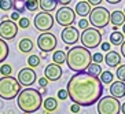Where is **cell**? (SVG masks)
Here are the masks:
<instances>
[{"instance_id": "obj_4", "label": "cell", "mask_w": 125, "mask_h": 114, "mask_svg": "<svg viewBox=\"0 0 125 114\" xmlns=\"http://www.w3.org/2000/svg\"><path fill=\"white\" fill-rule=\"evenodd\" d=\"M19 81L12 76H3L0 77V99L11 100L15 99L21 92Z\"/></svg>"}, {"instance_id": "obj_17", "label": "cell", "mask_w": 125, "mask_h": 114, "mask_svg": "<svg viewBox=\"0 0 125 114\" xmlns=\"http://www.w3.org/2000/svg\"><path fill=\"white\" fill-rule=\"evenodd\" d=\"M91 4L87 1V0H81V1H78L77 4H76V7H74V11H76V14L80 15V17H83V18H85V17H88L89 12H91Z\"/></svg>"}, {"instance_id": "obj_28", "label": "cell", "mask_w": 125, "mask_h": 114, "mask_svg": "<svg viewBox=\"0 0 125 114\" xmlns=\"http://www.w3.org/2000/svg\"><path fill=\"white\" fill-rule=\"evenodd\" d=\"M28 66L32 67V69L40 66V56L39 55H29V58H28Z\"/></svg>"}, {"instance_id": "obj_14", "label": "cell", "mask_w": 125, "mask_h": 114, "mask_svg": "<svg viewBox=\"0 0 125 114\" xmlns=\"http://www.w3.org/2000/svg\"><path fill=\"white\" fill-rule=\"evenodd\" d=\"M62 74H63L62 67L59 66L58 63H55V62L47 65L45 69H44V77H47L48 81H56V80H59V78L62 77Z\"/></svg>"}, {"instance_id": "obj_3", "label": "cell", "mask_w": 125, "mask_h": 114, "mask_svg": "<svg viewBox=\"0 0 125 114\" xmlns=\"http://www.w3.org/2000/svg\"><path fill=\"white\" fill-rule=\"evenodd\" d=\"M17 103L23 113L32 114L36 113L43 106V98H41L40 91H37L34 88H25L17 96Z\"/></svg>"}, {"instance_id": "obj_39", "label": "cell", "mask_w": 125, "mask_h": 114, "mask_svg": "<svg viewBox=\"0 0 125 114\" xmlns=\"http://www.w3.org/2000/svg\"><path fill=\"white\" fill-rule=\"evenodd\" d=\"M70 111H72V113H78V111H80V104L73 103V104H72V107H70Z\"/></svg>"}, {"instance_id": "obj_37", "label": "cell", "mask_w": 125, "mask_h": 114, "mask_svg": "<svg viewBox=\"0 0 125 114\" xmlns=\"http://www.w3.org/2000/svg\"><path fill=\"white\" fill-rule=\"evenodd\" d=\"M47 84H48L47 77H40V78H39V85H40V88H45Z\"/></svg>"}, {"instance_id": "obj_7", "label": "cell", "mask_w": 125, "mask_h": 114, "mask_svg": "<svg viewBox=\"0 0 125 114\" xmlns=\"http://www.w3.org/2000/svg\"><path fill=\"white\" fill-rule=\"evenodd\" d=\"M121 113V103L120 99L109 95L100 98L98 102V114H120Z\"/></svg>"}, {"instance_id": "obj_41", "label": "cell", "mask_w": 125, "mask_h": 114, "mask_svg": "<svg viewBox=\"0 0 125 114\" xmlns=\"http://www.w3.org/2000/svg\"><path fill=\"white\" fill-rule=\"evenodd\" d=\"M87 1H88L89 4H91V6H100V3H102L103 0H87Z\"/></svg>"}, {"instance_id": "obj_44", "label": "cell", "mask_w": 125, "mask_h": 114, "mask_svg": "<svg viewBox=\"0 0 125 114\" xmlns=\"http://www.w3.org/2000/svg\"><path fill=\"white\" fill-rule=\"evenodd\" d=\"M121 55L125 58V40H124V43L121 44Z\"/></svg>"}, {"instance_id": "obj_6", "label": "cell", "mask_w": 125, "mask_h": 114, "mask_svg": "<svg viewBox=\"0 0 125 114\" xmlns=\"http://www.w3.org/2000/svg\"><path fill=\"white\" fill-rule=\"evenodd\" d=\"M80 41L83 47L92 50L96 48L102 44V32L96 28H87L83 30V33L80 36Z\"/></svg>"}, {"instance_id": "obj_29", "label": "cell", "mask_w": 125, "mask_h": 114, "mask_svg": "<svg viewBox=\"0 0 125 114\" xmlns=\"http://www.w3.org/2000/svg\"><path fill=\"white\" fill-rule=\"evenodd\" d=\"M25 7L26 11H36L39 8V0H25Z\"/></svg>"}, {"instance_id": "obj_35", "label": "cell", "mask_w": 125, "mask_h": 114, "mask_svg": "<svg viewBox=\"0 0 125 114\" xmlns=\"http://www.w3.org/2000/svg\"><path fill=\"white\" fill-rule=\"evenodd\" d=\"M103 61H104V56H103L100 52L92 54V62H95V63H102Z\"/></svg>"}, {"instance_id": "obj_20", "label": "cell", "mask_w": 125, "mask_h": 114, "mask_svg": "<svg viewBox=\"0 0 125 114\" xmlns=\"http://www.w3.org/2000/svg\"><path fill=\"white\" fill-rule=\"evenodd\" d=\"M18 48H19V51L23 52V54H29V52L33 51L34 44H33V41L30 40L29 37H25V39H22V40H19Z\"/></svg>"}, {"instance_id": "obj_15", "label": "cell", "mask_w": 125, "mask_h": 114, "mask_svg": "<svg viewBox=\"0 0 125 114\" xmlns=\"http://www.w3.org/2000/svg\"><path fill=\"white\" fill-rule=\"evenodd\" d=\"M110 95L114 96V98H117V99H121L125 96V83L122 81H113L110 85Z\"/></svg>"}, {"instance_id": "obj_10", "label": "cell", "mask_w": 125, "mask_h": 114, "mask_svg": "<svg viewBox=\"0 0 125 114\" xmlns=\"http://www.w3.org/2000/svg\"><path fill=\"white\" fill-rule=\"evenodd\" d=\"M58 45V39L54 33L50 32H43L40 36L37 37V47L40 48L43 52H51L54 51Z\"/></svg>"}, {"instance_id": "obj_22", "label": "cell", "mask_w": 125, "mask_h": 114, "mask_svg": "<svg viewBox=\"0 0 125 114\" xmlns=\"http://www.w3.org/2000/svg\"><path fill=\"white\" fill-rule=\"evenodd\" d=\"M124 33L118 32V30H114L113 33L110 34V44L111 45H121L124 43Z\"/></svg>"}, {"instance_id": "obj_21", "label": "cell", "mask_w": 125, "mask_h": 114, "mask_svg": "<svg viewBox=\"0 0 125 114\" xmlns=\"http://www.w3.org/2000/svg\"><path fill=\"white\" fill-rule=\"evenodd\" d=\"M102 66H100V63H95L92 62L91 65H89L88 67H87V70H85V73L91 74V76H94V77H99L100 74H102Z\"/></svg>"}, {"instance_id": "obj_24", "label": "cell", "mask_w": 125, "mask_h": 114, "mask_svg": "<svg viewBox=\"0 0 125 114\" xmlns=\"http://www.w3.org/2000/svg\"><path fill=\"white\" fill-rule=\"evenodd\" d=\"M8 54H10V48H8V44L6 43V40H3L0 37V63L4 62L7 59Z\"/></svg>"}, {"instance_id": "obj_1", "label": "cell", "mask_w": 125, "mask_h": 114, "mask_svg": "<svg viewBox=\"0 0 125 114\" xmlns=\"http://www.w3.org/2000/svg\"><path fill=\"white\" fill-rule=\"evenodd\" d=\"M69 99L80 106H92L103 95V83L99 77H94L91 74L80 72L72 76L67 83Z\"/></svg>"}, {"instance_id": "obj_16", "label": "cell", "mask_w": 125, "mask_h": 114, "mask_svg": "<svg viewBox=\"0 0 125 114\" xmlns=\"http://www.w3.org/2000/svg\"><path fill=\"white\" fill-rule=\"evenodd\" d=\"M104 62H106V65L109 67H117V66H120V63H121V55H120L117 51L110 50V51L104 55Z\"/></svg>"}, {"instance_id": "obj_43", "label": "cell", "mask_w": 125, "mask_h": 114, "mask_svg": "<svg viewBox=\"0 0 125 114\" xmlns=\"http://www.w3.org/2000/svg\"><path fill=\"white\" fill-rule=\"evenodd\" d=\"M109 4H118V3H121L122 0H106Z\"/></svg>"}, {"instance_id": "obj_38", "label": "cell", "mask_w": 125, "mask_h": 114, "mask_svg": "<svg viewBox=\"0 0 125 114\" xmlns=\"http://www.w3.org/2000/svg\"><path fill=\"white\" fill-rule=\"evenodd\" d=\"M110 43H102L100 44V48H102V51H104V52H109L110 51Z\"/></svg>"}, {"instance_id": "obj_8", "label": "cell", "mask_w": 125, "mask_h": 114, "mask_svg": "<svg viewBox=\"0 0 125 114\" xmlns=\"http://www.w3.org/2000/svg\"><path fill=\"white\" fill-rule=\"evenodd\" d=\"M55 21L58 25L66 28V26H72L76 22V11L72 10L67 6H62L58 11L55 12Z\"/></svg>"}, {"instance_id": "obj_40", "label": "cell", "mask_w": 125, "mask_h": 114, "mask_svg": "<svg viewBox=\"0 0 125 114\" xmlns=\"http://www.w3.org/2000/svg\"><path fill=\"white\" fill-rule=\"evenodd\" d=\"M19 18H21V14H19V12L14 11V12H12V14H11V19H12V21H14V22H15V21L18 22V21H19Z\"/></svg>"}, {"instance_id": "obj_27", "label": "cell", "mask_w": 125, "mask_h": 114, "mask_svg": "<svg viewBox=\"0 0 125 114\" xmlns=\"http://www.w3.org/2000/svg\"><path fill=\"white\" fill-rule=\"evenodd\" d=\"M11 8H14V0H0L1 11H11Z\"/></svg>"}, {"instance_id": "obj_36", "label": "cell", "mask_w": 125, "mask_h": 114, "mask_svg": "<svg viewBox=\"0 0 125 114\" xmlns=\"http://www.w3.org/2000/svg\"><path fill=\"white\" fill-rule=\"evenodd\" d=\"M88 23H89V22H88L85 18H81L80 21H78V28L84 30V29H87V28H88Z\"/></svg>"}, {"instance_id": "obj_42", "label": "cell", "mask_w": 125, "mask_h": 114, "mask_svg": "<svg viewBox=\"0 0 125 114\" xmlns=\"http://www.w3.org/2000/svg\"><path fill=\"white\" fill-rule=\"evenodd\" d=\"M59 4H62V6H69L72 3V0H58Z\"/></svg>"}, {"instance_id": "obj_30", "label": "cell", "mask_w": 125, "mask_h": 114, "mask_svg": "<svg viewBox=\"0 0 125 114\" xmlns=\"http://www.w3.org/2000/svg\"><path fill=\"white\" fill-rule=\"evenodd\" d=\"M14 10L19 14L26 11V7H25V0H14Z\"/></svg>"}, {"instance_id": "obj_47", "label": "cell", "mask_w": 125, "mask_h": 114, "mask_svg": "<svg viewBox=\"0 0 125 114\" xmlns=\"http://www.w3.org/2000/svg\"><path fill=\"white\" fill-rule=\"evenodd\" d=\"M122 33L125 34V23H124V25H122Z\"/></svg>"}, {"instance_id": "obj_2", "label": "cell", "mask_w": 125, "mask_h": 114, "mask_svg": "<svg viewBox=\"0 0 125 114\" xmlns=\"http://www.w3.org/2000/svg\"><path fill=\"white\" fill-rule=\"evenodd\" d=\"M92 63V54L88 48L83 45H76L67 50L66 54V65L70 70L76 73L85 72L87 67Z\"/></svg>"}, {"instance_id": "obj_23", "label": "cell", "mask_w": 125, "mask_h": 114, "mask_svg": "<svg viewBox=\"0 0 125 114\" xmlns=\"http://www.w3.org/2000/svg\"><path fill=\"white\" fill-rule=\"evenodd\" d=\"M44 109L47 111H55L56 109H58V99H55V98H52V96H50V98H47V99H44Z\"/></svg>"}, {"instance_id": "obj_45", "label": "cell", "mask_w": 125, "mask_h": 114, "mask_svg": "<svg viewBox=\"0 0 125 114\" xmlns=\"http://www.w3.org/2000/svg\"><path fill=\"white\" fill-rule=\"evenodd\" d=\"M45 58H47V52H43V51H41V52H40V59H45Z\"/></svg>"}, {"instance_id": "obj_49", "label": "cell", "mask_w": 125, "mask_h": 114, "mask_svg": "<svg viewBox=\"0 0 125 114\" xmlns=\"http://www.w3.org/2000/svg\"><path fill=\"white\" fill-rule=\"evenodd\" d=\"M124 12H125V8H124Z\"/></svg>"}, {"instance_id": "obj_19", "label": "cell", "mask_w": 125, "mask_h": 114, "mask_svg": "<svg viewBox=\"0 0 125 114\" xmlns=\"http://www.w3.org/2000/svg\"><path fill=\"white\" fill-rule=\"evenodd\" d=\"M58 4H59L58 0H39V8L41 11H45V12L55 11Z\"/></svg>"}, {"instance_id": "obj_50", "label": "cell", "mask_w": 125, "mask_h": 114, "mask_svg": "<svg viewBox=\"0 0 125 114\" xmlns=\"http://www.w3.org/2000/svg\"><path fill=\"white\" fill-rule=\"evenodd\" d=\"M80 1H81V0H80Z\"/></svg>"}, {"instance_id": "obj_11", "label": "cell", "mask_w": 125, "mask_h": 114, "mask_svg": "<svg viewBox=\"0 0 125 114\" xmlns=\"http://www.w3.org/2000/svg\"><path fill=\"white\" fill-rule=\"evenodd\" d=\"M18 34V25L12 19H3L0 22V37L3 40H12Z\"/></svg>"}, {"instance_id": "obj_13", "label": "cell", "mask_w": 125, "mask_h": 114, "mask_svg": "<svg viewBox=\"0 0 125 114\" xmlns=\"http://www.w3.org/2000/svg\"><path fill=\"white\" fill-rule=\"evenodd\" d=\"M37 76H36V72H34L32 67H23L18 72V77L17 80L19 81V84L22 87H30V85L34 84Z\"/></svg>"}, {"instance_id": "obj_26", "label": "cell", "mask_w": 125, "mask_h": 114, "mask_svg": "<svg viewBox=\"0 0 125 114\" xmlns=\"http://www.w3.org/2000/svg\"><path fill=\"white\" fill-rule=\"evenodd\" d=\"M99 78H100V81H102L103 84H109L110 85L111 83H113L114 76H113V73H111L110 70H104V72H102V74L99 76Z\"/></svg>"}, {"instance_id": "obj_33", "label": "cell", "mask_w": 125, "mask_h": 114, "mask_svg": "<svg viewBox=\"0 0 125 114\" xmlns=\"http://www.w3.org/2000/svg\"><path fill=\"white\" fill-rule=\"evenodd\" d=\"M29 26H30L29 18H25V17L19 18V21H18V28H21V29H28Z\"/></svg>"}, {"instance_id": "obj_25", "label": "cell", "mask_w": 125, "mask_h": 114, "mask_svg": "<svg viewBox=\"0 0 125 114\" xmlns=\"http://www.w3.org/2000/svg\"><path fill=\"white\" fill-rule=\"evenodd\" d=\"M52 61L58 65H63V63L66 62V54L63 51H55L52 54Z\"/></svg>"}, {"instance_id": "obj_12", "label": "cell", "mask_w": 125, "mask_h": 114, "mask_svg": "<svg viewBox=\"0 0 125 114\" xmlns=\"http://www.w3.org/2000/svg\"><path fill=\"white\" fill-rule=\"evenodd\" d=\"M80 36H81V33L78 32L77 28H74V26H66V28H63V30L61 32L62 41L66 45L77 44V41L80 40Z\"/></svg>"}, {"instance_id": "obj_34", "label": "cell", "mask_w": 125, "mask_h": 114, "mask_svg": "<svg viewBox=\"0 0 125 114\" xmlns=\"http://www.w3.org/2000/svg\"><path fill=\"white\" fill-rule=\"evenodd\" d=\"M58 99L59 100H66L69 99V93H67V89L66 88H62L58 91Z\"/></svg>"}, {"instance_id": "obj_48", "label": "cell", "mask_w": 125, "mask_h": 114, "mask_svg": "<svg viewBox=\"0 0 125 114\" xmlns=\"http://www.w3.org/2000/svg\"><path fill=\"white\" fill-rule=\"evenodd\" d=\"M25 114H29V113H25Z\"/></svg>"}, {"instance_id": "obj_9", "label": "cell", "mask_w": 125, "mask_h": 114, "mask_svg": "<svg viewBox=\"0 0 125 114\" xmlns=\"http://www.w3.org/2000/svg\"><path fill=\"white\" fill-rule=\"evenodd\" d=\"M33 25L39 32H50L54 26V17H52L51 12H45L41 11L39 14H36L33 19Z\"/></svg>"}, {"instance_id": "obj_31", "label": "cell", "mask_w": 125, "mask_h": 114, "mask_svg": "<svg viewBox=\"0 0 125 114\" xmlns=\"http://www.w3.org/2000/svg\"><path fill=\"white\" fill-rule=\"evenodd\" d=\"M12 73V66L11 65H8V63H4L0 66V74L1 76H11Z\"/></svg>"}, {"instance_id": "obj_18", "label": "cell", "mask_w": 125, "mask_h": 114, "mask_svg": "<svg viewBox=\"0 0 125 114\" xmlns=\"http://www.w3.org/2000/svg\"><path fill=\"white\" fill-rule=\"evenodd\" d=\"M110 23L113 26H122L125 23V12L121 10H115L110 14Z\"/></svg>"}, {"instance_id": "obj_32", "label": "cell", "mask_w": 125, "mask_h": 114, "mask_svg": "<svg viewBox=\"0 0 125 114\" xmlns=\"http://www.w3.org/2000/svg\"><path fill=\"white\" fill-rule=\"evenodd\" d=\"M115 76L120 81L125 83V65H120L117 66V72H115Z\"/></svg>"}, {"instance_id": "obj_5", "label": "cell", "mask_w": 125, "mask_h": 114, "mask_svg": "<svg viewBox=\"0 0 125 114\" xmlns=\"http://www.w3.org/2000/svg\"><path fill=\"white\" fill-rule=\"evenodd\" d=\"M89 23L96 29H103L110 23V11L106 7L96 6L89 12Z\"/></svg>"}, {"instance_id": "obj_46", "label": "cell", "mask_w": 125, "mask_h": 114, "mask_svg": "<svg viewBox=\"0 0 125 114\" xmlns=\"http://www.w3.org/2000/svg\"><path fill=\"white\" fill-rule=\"evenodd\" d=\"M121 113H122V114H125V102L121 104Z\"/></svg>"}]
</instances>
